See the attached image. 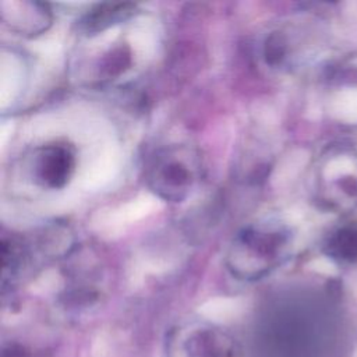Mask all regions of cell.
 Masks as SVG:
<instances>
[{
    "label": "cell",
    "instance_id": "6da1fadb",
    "mask_svg": "<svg viewBox=\"0 0 357 357\" xmlns=\"http://www.w3.org/2000/svg\"><path fill=\"white\" fill-rule=\"evenodd\" d=\"M290 233L276 222H255L241 229L233 238L227 257V269L240 280H259L289 252Z\"/></svg>",
    "mask_w": 357,
    "mask_h": 357
},
{
    "label": "cell",
    "instance_id": "7a4b0ae2",
    "mask_svg": "<svg viewBox=\"0 0 357 357\" xmlns=\"http://www.w3.org/2000/svg\"><path fill=\"white\" fill-rule=\"evenodd\" d=\"M148 187L166 202L184 201L201 178V158L187 145L156 151L145 170Z\"/></svg>",
    "mask_w": 357,
    "mask_h": 357
},
{
    "label": "cell",
    "instance_id": "3957f363",
    "mask_svg": "<svg viewBox=\"0 0 357 357\" xmlns=\"http://www.w3.org/2000/svg\"><path fill=\"white\" fill-rule=\"evenodd\" d=\"M77 156L66 142H49L39 146L32 158L31 172L35 183L47 190L67 185L75 170Z\"/></svg>",
    "mask_w": 357,
    "mask_h": 357
},
{
    "label": "cell",
    "instance_id": "277c9868",
    "mask_svg": "<svg viewBox=\"0 0 357 357\" xmlns=\"http://www.w3.org/2000/svg\"><path fill=\"white\" fill-rule=\"evenodd\" d=\"M1 18L11 29L29 35L46 31L52 22L47 4L38 1H1Z\"/></svg>",
    "mask_w": 357,
    "mask_h": 357
},
{
    "label": "cell",
    "instance_id": "5b68a950",
    "mask_svg": "<svg viewBox=\"0 0 357 357\" xmlns=\"http://www.w3.org/2000/svg\"><path fill=\"white\" fill-rule=\"evenodd\" d=\"M134 13L135 4L131 3L96 4L78 21V28L86 35H96L128 20Z\"/></svg>",
    "mask_w": 357,
    "mask_h": 357
},
{
    "label": "cell",
    "instance_id": "8992f818",
    "mask_svg": "<svg viewBox=\"0 0 357 357\" xmlns=\"http://www.w3.org/2000/svg\"><path fill=\"white\" fill-rule=\"evenodd\" d=\"M194 357H236L234 340L218 329H201L188 339Z\"/></svg>",
    "mask_w": 357,
    "mask_h": 357
},
{
    "label": "cell",
    "instance_id": "52a82bcc",
    "mask_svg": "<svg viewBox=\"0 0 357 357\" xmlns=\"http://www.w3.org/2000/svg\"><path fill=\"white\" fill-rule=\"evenodd\" d=\"M328 248L329 254L343 259H351L357 257V231L346 229L337 231L329 240Z\"/></svg>",
    "mask_w": 357,
    "mask_h": 357
},
{
    "label": "cell",
    "instance_id": "ba28073f",
    "mask_svg": "<svg viewBox=\"0 0 357 357\" xmlns=\"http://www.w3.org/2000/svg\"><path fill=\"white\" fill-rule=\"evenodd\" d=\"M354 357H357V351H356V354H354Z\"/></svg>",
    "mask_w": 357,
    "mask_h": 357
}]
</instances>
